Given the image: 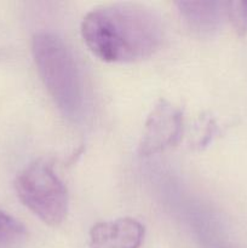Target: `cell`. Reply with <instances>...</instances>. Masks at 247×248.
<instances>
[{
  "instance_id": "3957f363",
  "label": "cell",
  "mask_w": 247,
  "mask_h": 248,
  "mask_svg": "<svg viewBox=\"0 0 247 248\" xmlns=\"http://www.w3.org/2000/svg\"><path fill=\"white\" fill-rule=\"evenodd\" d=\"M21 202L47 225H58L68 213V193L46 162L35 161L22 170L15 182Z\"/></svg>"
},
{
  "instance_id": "277c9868",
  "label": "cell",
  "mask_w": 247,
  "mask_h": 248,
  "mask_svg": "<svg viewBox=\"0 0 247 248\" xmlns=\"http://www.w3.org/2000/svg\"><path fill=\"white\" fill-rule=\"evenodd\" d=\"M183 132V111L166 99H160L148 115L138 145L140 156H150L176 145Z\"/></svg>"
},
{
  "instance_id": "5b68a950",
  "label": "cell",
  "mask_w": 247,
  "mask_h": 248,
  "mask_svg": "<svg viewBox=\"0 0 247 248\" xmlns=\"http://www.w3.org/2000/svg\"><path fill=\"white\" fill-rule=\"evenodd\" d=\"M89 237L91 248H139L144 227L133 218H118L94 224Z\"/></svg>"
},
{
  "instance_id": "ba28073f",
  "label": "cell",
  "mask_w": 247,
  "mask_h": 248,
  "mask_svg": "<svg viewBox=\"0 0 247 248\" xmlns=\"http://www.w3.org/2000/svg\"><path fill=\"white\" fill-rule=\"evenodd\" d=\"M227 18L239 35L247 33V1H228Z\"/></svg>"
},
{
  "instance_id": "7a4b0ae2",
  "label": "cell",
  "mask_w": 247,
  "mask_h": 248,
  "mask_svg": "<svg viewBox=\"0 0 247 248\" xmlns=\"http://www.w3.org/2000/svg\"><path fill=\"white\" fill-rule=\"evenodd\" d=\"M31 51L36 69L58 109L77 118L84 106V85L75 57L64 41L51 33L33 38Z\"/></svg>"
},
{
  "instance_id": "6da1fadb",
  "label": "cell",
  "mask_w": 247,
  "mask_h": 248,
  "mask_svg": "<svg viewBox=\"0 0 247 248\" xmlns=\"http://www.w3.org/2000/svg\"><path fill=\"white\" fill-rule=\"evenodd\" d=\"M89 50L104 62L131 63L154 55L164 40L155 11L136 2H115L90 11L81 23Z\"/></svg>"
},
{
  "instance_id": "8992f818",
  "label": "cell",
  "mask_w": 247,
  "mask_h": 248,
  "mask_svg": "<svg viewBox=\"0 0 247 248\" xmlns=\"http://www.w3.org/2000/svg\"><path fill=\"white\" fill-rule=\"evenodd\" d=\"M176 5L188 28L199 35H212L227 18V2L178 1Z\"/></svg>"
},
{
  "instance_id": "52a82bcc",
  "label": "cell",
  "mask_w": 247,
  "mask_h": 248,
  "mask_svg": "<svg viewBox=\"0 0 247 248\" xmlns=\"http://www.w3.org/2000/svg\"><path fill=\"white\" fill-rule=\"evenodd\" d=\"M26 241V228L14 217L0 211V248H22Z\"/></svg>"
}]
</instances>
